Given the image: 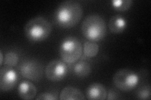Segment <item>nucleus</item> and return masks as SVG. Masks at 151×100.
Returning a JSON list of instances; mask_svg holds the SVG:
<instances>
[{"mask_svg": "<svg viewBox=\"0 0 151 100\" xmlns=\"http://www.w3.org/2000/svg\"><path fill=\"white\" fill-rule=\"evenodd\" d=\"M83 9L81 4L74 0L61 3L55 9L54 20L63 28H71L80 21L83 17Z\"/></svg>", "mask_w": 151, "mask_h": 100, "instance_id": "1", "label": "nucleus"}, {"mask_svg": "<svg viewBox=\"0 0 151 100\" xmlns=\"http://www.w3.org/2000/svg\"><path fill=\"white\" fill-rule=\"evenodd\" d=\"M81 31L84 36L88 40L93 41H100L106 35V23L98 14H91L84 20Z\"/></svg>", "mask_w": 151, "mask_h": 100, "instance_id": "2", "label": "nucleus"}, {"mask_svg": "<svg viewBox=\"0 0 151 100\" xmlns=\"http://www.w3.org/2000/svg\"><path fill=\"white\" fill-rule=\"evenodd\" d=\"M52 30L51 23L42 16L31 19L24 26V33L32 41H41L49 37Z\"/></svg>", "mask_w": 151, "mask_h": 100, "instance_id": "3", "label": "nucleus"}, {"mask_svg": "<svg viewBox=\"0 0 151 100\" xmlns=\"http://www.w3.org/2000/svg\"><path fill=\"white\" fill-rule=\"evenodd\" d=\"M59 52L64 61L68 63H74L82 55V45L76 38L69 36L61 43Z\"/></svg>", "mask_w": 151, "mask_h": 100, "instance_id": "4", "label": "nucleus"}, {"mask_svg": "<svg viewBox=\"0 0 151 100\" xmlns=\"http://www.w3.org/2000/svg\"><path fill=\"white\" fill-rule=\"evenodd\" d=\"M113 82L116 87L122 91H130L133 89L139 82L137 74L128 68L119 70L113 76Z\"/></svg>", "mask_w": 151, "mask_h": 100, "instance_id": "5", "label": "nucleus"}, {"mask_svg": "<svg viewBox=\"0 0 151 100\" xmlns=\"http://www.w3.org/2000/svg\"><path fill=\"white\" fill-rule=\"evenodd\" d=\"M18 69L22 77L35 82L39 81L43 76V66L37 60H25Z\"/></svg>", "mask_w": 151, "mask_h": 100, "instance_id": "6", "label": "nucleus"}, {"mask_svg": "<svg viewBox=\"0 0 151 100\" xmlns=\"http://www.w3.org/2000/svg\"><path fill=\"white\" fill-rule=\"evenodd\" d=\"M68 68L64 62L60 60H54L49 62L45 68L47 79L51 82H59L65 78Z\"/></svg>", "mask_w": 151, "mask_h": 100, "instance_id": "7", "label": "nucleus"}, {"mask_svg": "<svg viewBox=\"0 0 151 100\" xmlns=\"http://www.w3.org/2000/svg\"><path fill=\"white\" fill-rule=\"evenodd\" d=\"M18 82V76L12 67L4 66L0 72V89L3 92L11 91Z\"/></svg>", "mask_w": 151, "mask_h": 100, "instance_id": "8", "label": "nucleus"}, {"mask_svg": "<svg viewBox=\"0 0 151 100\" xmlns=\"http://www.w3.org/2000/svg\"><path fill=\"white\" fill-rule=\"evenodd\" d=\"M107 91L104 86L100 83H93L86 90V96L89 99H101L106 98Z\"/></svg>", "mask_w": 151, "mask_h": 100, "instance_id": "9", "label": "nucleus"}, {"mask_svg": "<svg viewBox=\"0 0 151 100\" xmlns=\"http://www.w3.org/2000/svg\"><path fill=\"white\" fill-rule=\"evenodd\" d=\"M18 95L23 99H32L37 93V88L34 84L28 81L22 82L18 88Z\"/></svg>", "mask_w": 151, "mask_h": 100, "instance_id": "10", "label": "nucleus"}, {"mask_svg": "<svg viewBox=\"0 0 151 100\" xmlns=\"http://www.w3.org/2000/svg\"><path fill=\"white\" fill-rule=\"evenodd\" d=\"M108 27L113 33H120L124 31L127 27V21L120 15L113 16L108 22Z\"/></svg>", "mask_w": 151, "mask_h": 100, "instance_id": "11", "label": "nucleus"}, {"mask_svg": "<svg viewBox=\"0 0 151 100\" xmlns=\"http://www.w3.org/2000/svg\"><path fill=\"white\" fill-rule=\"evenodd\" d=\"M60 99L63 100L84 99L85 96L79 89L73 87H67L61 91Z\"/></svg>", "mask_w": 151, "mask_h": 100, "instance_id": "12", "label": "nucleus"}, {"mask_svg": "<svg viewBox=\"0 0 151 100\" xmlns=\"http://www.w3.org/2000/svg\"><path fill=\"white\" fill-rule=\"evenodd\" d=\"M74 72L79 77H86L91 71V66L86 61H80L74 67Z\"/></svg>", "mask_w": 151, "mask_h": 100, "instance_id": "13", "label": "nucleus"}, {"mask_svg": "<svg viewBox=\"0 0 151 100\" xmlns=\"http://www.w3.org/2000/svg\"><path fill=\"white\" fill-rule=\"evenodd\" d=\"M84 55L88 58H92L97 55L99 51V46L95 41H88L83 46Z\"/></svg>", "mask_w": 151, "mask_h": 100, "instance_id": "14", "label": "nucleus"}, {"mask_svg": "<svg viewBox=\"0 0 151 100\" xmlns=\"http://www.w3.org/2000/svg\"><path fill=\"white\" fill-rule=\"evenodd\" d=\"M19 58L18 55L14 51H9L6 54L4 60V63L9 67L15 66L18 63Z\"/></svg>", "mask_w": 151, "mask_h": 100, "instance_id": "15", "label": "nucleus"}, {"mask_svg": "<svg viewBox=\"0 0 151 100\" xmlns=\"http://www.w3.org/2000/svg\"><path fill=\"white\" fill-rule=\"evenodd\" d=\"M113 6L121 11H127L132 5V0H114L112 2Z\"/></svg>", "mask_w": 151, "mask_h": 100, "instance_id": "16", "label": "nucleus"}, {"mask_svg": "<svg viewBox=\"0 0 151 100\" xmlns=\"http://www.w3.org/2000/svg\"><path fill=\"white\" fill-rule=\"evenodd\" d=\"M137 98L142 99H150V87L147 85L141 88L137 93Z\"/></svg>", "mask_w": 151, "mask_h": 100, "instance_id": "17", "label": "nucleus"}, {"mask_svg": "<svg viewBox=\"0 0 151 100\" xmlns=\"http://www.w3.org/2000/svg\"><path fill=\"white\" fill-rule=\"evenodd\" d=\"M37 99H58V98L57 95L52 93H42L38 95V96L36 98Z\"/></svg>", "mask_w": 151, "mask_h": 100, "instance_id": "18", "label": "nucleus"}, {"mask_svg": "<svg viewBox=\"0 0 151 100\" xmlns=\"http://www.w3.org/2000/svg\"><path fill=\"white\" fill-rule=\"evenodd\" d=\"M119 94L116 91H113V89H110L109 93H108V99H119Z\"/></svg>", "mask_w": 151, "mask_h": 100, "instance_id": "19", "label": "nucleus"}, {"mask_svg": "<svg viewBox=\"0 0 151 100\" xmlns=\"http://www.w3.org/2000/svg\"><path fill=\"white\" fill-rule=\"evenodd\" d=\"M0 56H1V60H0V64H1V66L3 65V63L4 61V57H3V54L2 51L0 52Z\"/></svg>", "mask_w": 151, "mask_h": 100, "instance_id": "20", "label": "nucleus"}]
</instances>
